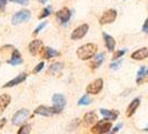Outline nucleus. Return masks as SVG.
Masks as SVG:
<instances>
[{
  "instance_id": "nucleus-1",
  "label": "nucleus",
  "mask_w": 148,
  "mask_h": 134,
  "mask_svg": "<svg viewBox=\"0 0 148 134\" xmlns=\"http://www.w3.org/2000/svg\"><path fill=\"white\" fill-rule=\"evenodd\" d=\"M97 52V45L92 43H88L80 46L77 49V56L82 60H88L91 57H94Z\"/></svg>"
},
{
  "instance_id": "nucleus-2",
  "label": "nucleus",
  "mask_w": 148,
  "mask_h": 134,
  "mask_svg": "<svg viewBox=\"0 0 148 134\" xmlns=\"http://www.w3.org/2000/svg\"><path fill=\"white\" fill-rule=\"evenodd\" d=\"M112 127V124H111L110 121L108 119H101V121H98L94 126L91 127V132L94 134H105L108 133Z\"/></svg>"
},
{
  "instance_id": "nucleus-3",
  "label": "nucleus",
  "mask_w": 148,
  "mask_h": 134,
  "mask_svg": "<svg viewBox=\"0 0 148 134\" xmlns=\"http://www.w3.org/2000/svg\"><path fill=\"white\" fill-rule=\"evenodd\" d=\"M28 119H29V111L26 110V108H21V110L17 111L14 114L11 123H12V125L19 126V125H23Z\"/></svg>"
},
{
  "instance_id": "nucleus-4",
  "label": "nucleus",
  "mask_w": 148,
  "mask_h": 134,
  "mask_svg": "<svg viewBox=\"0 0 148 134\" xmlns=\"http://www.w3.org/2000/svg\"><path fill=\"white\" fill-rule=\"evenodd\" d=\"M31 17V12L28 9H22V10H19L18 12H16L15 15L12 16L11 18V22L12 25H19V23H22V22L28 21Z\"/></svg>"
},
{
  "instance_id": "nucleus-5",
  "label": "nucleus",
  "mask_w": 148,
  "mask_h": 134,
  "mask_svg": "<svg viewBox=\"0 0 148 134\" xmlns=\"http://www.w3.org/2000/svg\"><path fill=\"white\" fill-rule=\"evenodd\" d=\"M52 107L57 111L58 114H60L62 110L65 108V106H66V97L64 96L62 94H59V93H57V94H55L53 96H52Z\"/></svg>"
},
{
  "instance_id": "nucleus-6",
  "label": "nucleus",
  "mask_w": 148,
  "mask_h": 134,
  "mask_svg": "<svg viewBox=\"0 0 148 134\" xmlns=\"http://www.w3.org/2000/svg\"><path fill=\"white\" fill-rule=\"evenodd\" d=\"M103 86H104V81L101 78H97V79H95L94 82H91L86 87V92H87V94L96 95V94H98L103 89Z\"/></svg>"
},
{
  "instance_id": "nucleus-7",
  "label": "nucleus",
  "mask_w": 148,
  "mask_h": 134,
  "mask_svg": "<svg viewBox=\"0 0 148 134\" xmlns=\"http://www.w3.org/2000/svg\"><path fill=\"white\" fill-rule=\"evenodd\" d=\"M117 18V11L115 9H108L106 10L103 16L99 18V23L100 25H106V23H111L116 20Z\"/></svg>"
},
{
  "instance_id": "nucleus-8",
  "label": "nucleus",
  "mask_w": 148,
  "mask_h": 134,
  "mask_svg": "<svg viewBox=\"0 0 148 134\" xmlns=\"http://www.w3.org/2000/svg\"><path fill=\"white\" fill-rule=\"evenodd\" d=\"M89 30V26L87 23H82L79 27H77L76 29L71 32V39L73 40H78V39H82L86 36L87 31Z\"/></svg>"
},
{
  "instance_id": "nucleus-9",
  "label": "nucleus",
  "mask_w": 148,
  "mask_h": 134,
  "mask_svg": "<svg viewBox=\"0 0 148 134\" xmlns=\"http://www.w3.org/2000/svg\"><path fill=\"white\" fill-rule=\"evenodd\" d=\"M35 114L37 115H42V116H52V115H56L58 114L57 111L53 108V107H48V106H44V105H40L38 106L37 108L34 112Z\"/></svg>"
},
{
  "instance_id": "nucleus-10",
  "label": "nucleus",
  "mask_w": 148,
  "mask_h": 134,
  "mask_svg": "<svg viewBox=\"0 0 148 134\" xmlns=\"http://www.w3.org/2000/svg\"><path fill=\"white\" fill-rule=\"evenodd\" d=\"M56 17L61 23H66V22L69 21L70 17H71V12H70V10L68 8H62V9H60L59 11H57Z\"/></svg>"
},
{
  "instance_id": "nucleus-11",
  "label": "nucleus",
  "mask_w": 148,
  "mask_h": 134,
  "mask_svg": "<svg viewBox=\"0 0 148 134\" xmlns=\"http://www.w3.org/2000/svg\"><path fill=\"white\" fill-rule=\"evenodd\" d=\"M27 76H28V75L26 74V73H21V74H19L18 76H16L15 78H12L11 81H9L8 83H6V84L2 86V88H7V87H12V86H16V85H19L20 83L26 81Z\"/></svg>"
},
{
  "instance_id": "nucleus-12",
  "label": "nucleus",
  "mask_w": 148,
  "mask_h": 134,
  "mask_svg": "<svg viewBox=\"0 0 148 134\" xmlns=\"http://www.w3.org/2000/svg\"><path fill=\"white\" fill-rule=\"evenodd\" d=\"M98 122V116L94 111H90L85 114L84 116V123L86 126H90V125H95Z\"/></svg>"
},
{
  "instance_id": "nucleus-13",
  "label": "nucleus",
  "mask_w": 148,
  "mask_h": 134,
  "mask_svg": "<svg viewBox=\"0 0 148 134\" xmlns=\"http://www.w3.org/2000/svg\"><path fill=\"white\" fill-rule=\"evenodd\" d=\"M42 46H44V44H42V41H41L40 39H35V40H32L29 44V47H28L30 54L34 55V56L37 55L38 52L42 49Z\"/></svg>"
},
{
  "instance_id": "nucleus-14",
  "label": "nucleus",
  "mask_w": 148,
  "mask_h": 134,
  "mask_svg": "<svg viewBox=\"0 0 148 134\" xmlns=\"http://www.w3.org/2000/svg\"><path fill=\"white\" fill-rule=\"evenodd\" d=\"M57 56H60V52L53 48H50V47H45L41 49V57L42 58H46V59H50V58H53V57H57Z\"/></svg>"
},
{
  "instance_id": "nucleus-15",
  "label": "nucleus",
  "mask_w": 148,
  "mask_h": 134,
  "mask_svg": "<svg viewBox=\"0 0 148 134\" xmlns=\"http://www.w3.org/2000/svg\"><path fill=\"white\" fill-rule=\"evenodd\" d=\"M7 63L9 65H12V66H17V65H20L23 63V60L21 58V55L18 49H14L12 50V55H11V58L7 60Z\"/></svg>"
},
{
  "instance_id": "nucleus-16",
  "label": "nucleus",
  "mask_w": 148,
  "mask_h": 134,
  "mask_svg": "<svg viewBox=\"0 0 148 134\" xmlns=\"http://www.w3.org/2000/svg\"><path fill=\"white\" fill-rule=\"evenodd\" d=\"M148 79V68L146 66H141L137 73V77H136V83L138 85L143 84Z\"/></svg>"
},
{
  "instance_id": "nucleus-17",
  "label": "nucleus",
  "mask_w": 148,
  "mask_h": 134,
  "mask_svg": "<svg viewBox=\"0 0 148 134\" xmlns=\"http://www.w3.org/2000/svg\"><path fill=\"white\" fill-rule=\"evenodd\" d=\"M147 57H148V48H146V47H143L140 49H137L136 52H134L132 54V58L135 60L145 59Z\"/></svg>"
},
{
  "instance_id": "nucleus-18",
  "label": "nucleus",
  "mask_w": 148,
  "mask_h": 134,
  "mask_svg": "<svg viewBox=\"0 0 148 134\" xmlns=\"http://www.w3.org/2000/svg\"><path fill=\"white\" fill-rule=\"evenodd\" d=\"M139 104H140V99H139L138 97L132 101V103L128 105V107H127V111H126V115L128 116V117L133 116L134 114H135V112H136V110L138 108Z\"/></svg>"
},
{
  "instance_id": "nucleus-19",
  "label": "nucleus",
  "mask_w": 148,
  "mask_h": 134,
  "mask_svg": "<svg viewBox=\"0 0 148 134\" xmlns=\"http://www.w3.org/2000/svg\"><path fill=\"white\" fill-rule=\"evenodd\" d=\"M99 112L101 113V115H104L105 119L110 121V122L111 121H115L119 115L118 111H110V110H106V108H100Z\"/></svg>"
},
{
  "instance_id": "nucleus-20",
  "label": "nucleus",
  "mask_w": 148,
  "mask_h": 134,
  "mask_svg": "<svg viewBox=\"0 0 148 134\" xmlns=\"http://www.w3.org/2000/svg\"><path fill=\"white\" fill-rule=\"evenodd\" d=\"M11 102V96L9 94H1L0 95V114L3 113L5 110L8 107V105Z\"/></svg>"
},
{
  "instance_id": "nucleus-21",
  "label": "nucleus",
  "mask_w": 148,
  "mask_h": 134,
  "mask_svg": "<svg viewBox=\"0 0 148 134\" xmlns=\"http://www.w3.org/2000/svg\"><path fill=\"white\" fill-rule=\"evenodd\" d=\"M103 37H104L105 44H106L107 49H108L109 52H112V50L115 49V46H116V40H115V38L111 37L110 35H108V34H106V32H103Z\"/></svg>"
},
{
  "instance_id": "nucleus-22",
  "label": "nucleus",
  "mask_w": 148,
  "mask_h": 134,
  "mask_svg": "<svg viewBox=\"0 0 148 134\" xmlns=\"http://www.w3.org/2000/svg\"><path fill=\"white\" fill-rule=\"evenodd\" d=\"M104 59H105V52H99L98 55L95 56V58H94L92 63H91V67L92 68H98V67L103 64Z\"/></svg>"
},
{
  "instance_id": "nucleus-23",
  "label": "nucleus",
  "mask_w": 148,
  "mask_h": 134,
  "mask_svg": "<svg viewBox=\"0 0 148 134\" xmlns=\"http://www.w3.org/2000/svg\"><path fill=\"white\" fill-rule=\"evenodd\" d=\"M62 68H64V64H62V63H59V61L53 63V64H52V65H50V67H49V73L56 74V73L60 72Z\"/></svg>"
},
{
  "instance_id": "nucleus-24",
  "label": "nucleus",
  "mask_w": 148,
  "mask_h": 134,
  "mask_svg": "<svg viewBox=\"0 0 148 134\" xmlns=\"http://www.w3.org/2000/svg\"><path fill=\"white\" fill-rule=\"evenodd\" d=\"M30 132H31V125L30 124H23L18 130L17 134H30Z\"/></svg>"
},
{
  "instance_id": "nucleus-25",
  "label": "nucleus",
  "mask_w": 148,
  "mask_h": 134,
  "mask_svg": "<svg viewBox=\"0 0 148 134\" xmlns=\"http://www.w3.org/2000/svg\"><path fill=\"white\" fill-rule=\"evenodd\" d=\"M90 102H91L90 97H89L88 95H84V96L80 97V99L78 101V105H80V106H85V105L90 104Z\"/></svg>"
},
{
  "instance_id": "nucleus-26",
  "label": "nucleus",
  "mask_w": 148,
  "mask_h": 134,
  "mask_svg": "<svg viewBox=\"0 0 148 134\" xmlns=\"http://www.w3.org/2000/svg\"><path fill=\"white\" fill-rule=\"evenodd\" d=\"M52 12V7L51 6H48V7H46L42 10V12H41V15L39 16V19H42V18H45V17H48V16L50 15Z\"/></svg>"
},
{
  "instance_id": "nucleus-27",
  "label": "nucleus",
  "mask_w": 148,
  "mask_h": 134,
  "mask_svg": "<svg viewBox=\"0 0 148 134\" xmlns=\"http://www.w3.org/2000/svg\"><path fill=\"white\" fill-rule=\"evenodd\" d=\"M80 124V119H75L71 123H70V125L68 126V131H75L77 127H78V125Z\"/></svg>"
},
{
  "instance_id": "nucleus-28",
  "label": "nucleus",
  "mask_w": 148,
  "mask_h": 134,
  "mask_svg": "<svg viewBox=\"0 0 148 134\" xmlns=\"http://www.w3.org/2000/svg\"><path fill=\"white\" fill-rule=\"evenodd\" d=\"M126 52H127V49H121V50L116 52L115 54H114V56H112V60H116L117 58H120V57L124 56Z\"/></svg>"
},
{
  "instance_id": "nucleus-29",
  "label": "nucleus",
  "mask_w": 148,
  "mask_h": 134,
  "mask_svg": "<svg viewBox=\"0 0 148 134\" xmlns=\"http://www.w3.org/2000/svg\"><path fill=\"white\" fill-rule=\"evenodd\" d=\"M121 64H123V59L118 60V61H114V63H111L109 67H110V69H115V70H117L119 69V67L121 66Z\"/></svg>"
},
{
  "instance_id": "nucleus-30",
  "label": "nucleus",
  "mask_w": 148,
  "mask_h": 134,
  "mask_svg": "<svg viewBox=\"0 0 148 134\" xmlns=\"http://www.w3.org/2000/svg\"><path fill=\"white\" fill-rule=\"evenodd\" d=\"M44 67H45V63H44V61H41V63H39V64H38L37 66H36V67H35V68H34V70H32V73H34V74H37V73H39V72H40V70H41V69H42Z\"/></svg>"
},
{
  "instance_id": "nucleus-31",
  "label": "nucleus",
  "mask_w": 148,
  "mask_h": 134,
  "mask_svg": "<svg viewBox=\"0 0 148 134\" xmlns=\"http://www.w3.org/2000/svg\"><path fill=\"white\" fill-rule=\"evenodd\" d=\"M46 26H47V22H46V21L41 22V23H40V25L38 26L37 28L35 29V31H34V36H35V35H37V34H39V31H40L41 29H44Z\"/></svg>"
},
{
  "instance_id": "nucleus-32",
  "label": "nucleus",
  "mask_w": 148,
  "mask_h": 134,
  "mask_svg": "<svg viewBox=\"0 0 148 134\" xmlns=\"http://www.w3.org/2000/svg\"><path fill=\"white\" fill-rule=\"evenodd\" d=\"M10 1L17 2V3H19V5H22V6H26V5H28V2H29V0H10Z\"/></svg>"
},
{
  "instance_id": "nucleus-33",
  "label": "nucleus",
  "mask_w": 148,
  "mask_h": 134,
  "mask_svg": "<svg viewBox=\"0 0 148 134\" xmlns=\"http://www.w3.org/2000/svg\"><path fill=\"white\" fill-rule=\"evenodd\" d=\"M8 0H0V10H3L6 5H7Z\"/></svg>"
},
{
  "instance_id": "nucleus-34",
  "label": "nucleus",
  "mask_w": 148,
  "mask_h": 134,
  "mask_svg": "<svg viewBox=\"0 0 148 134\" xmlns=\"http://www.w3.org/2000/svg\"><path fill=\"white\" fill-rule=\"evenodd\" d=\"M143 31H145V32H148V18L146 19V21H145L144 26H143Z\"/></svg>"
},
{
  "instance_id": "nucleus-35",
  "label": "nucleus",
  "mask_w": 148,
  "mask_h": 134,
  "mask_svg": "<svg viewBox=\"0 0 148 134\" xmlns=\"http://www.w3.org/2000/svg\"><path fill=\"white\" fill-rule=\"evenodd\" d=\"M123 126V124H121V123H119L118 125H117V126H115L114 127V130H112V133H116V132H118L119 130H120V127Z\"/></svg>"
},
{
  "instance_id": "nucleus-36",
  "label": "nucleus",
  "mask_w": 148,
  "mask_h": 134,
  "mask_svg": "<svg viewBox=\"0 0 148 134\" xmlns=\"http://www.w3.org/2000/svg\"><path fill=\"white\" fill-rule=\"evenodd\" d=\"M6 121H7V119H5V117H3V119H1V121H0V128H2V127H3V125L6 124Z\"/></svg>"
},
{
  "instance_id": "nucleus-37",
  "label": "nucleus",
  "mask_w": 148,
  "mask_h": 134,
  "mask_svg": "<svg viewBox=\"0 0 148 134\" xmlns=\"http://www.w3.org/2000/svg\"><path fill=\"white\" fill-rule=\"evenodd\" d=\"M38 1H39L40 3H46V2H47V0H38Z\"/></svg>"
},
{
  "instance_id": "nucleus-38",
  "label": "nucleus",
  "mask_w": 148,
  "mask_h": 134,
  "mask_svg": "<svg viewBox=\"0 0 148 134\" xmlns=\"http://www.w3.org/2000/svg\"><path fill=\"white\" fill-rule=\"evenodd\" d=\"M145 131H147V132H148V127H146V128H145Z\"/></svg>"
},
{
  "instance_id": "nucleus-39",
  "label": "nucleus",
  "mask_w": 148,
  "mask_h": 134,
  "mask_svg": "<svg viewBox=\"0 0 148 134\" xmlns=\"http://www.w3.org/2000/svg\"><path fill=\"white\" fill-rule=\"evenodd\" d=\"M0 65H1V61H0Z\"/></svg>"
},
{
  "instance_id": "nucleus-40",
  "label": "nucleus",
  "mask_w": 148,
  "mask_h": 134,
  "mask_svg": "<svg viewBox=\"0 0 148 134\" xmlns=\"http://www.w3.org/2000/svg\"><path fill=\"white\" fill-rule=\"evenodd\" d=\"M110 134H114V133H110Z\"/></svg>"
}]
</instances>
